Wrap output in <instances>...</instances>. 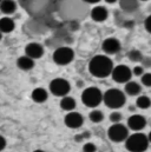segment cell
<instances>
[{
	"instance_id": "6da1fadb",
	"label": "cell",
	"mask_w": 151,
	"mask_h": 152,
	"mask_svg": "<svg viewBox=\"0 0 151 152\" xmlns=\"http://www.w3.org/2000/svg\"><path fill=\"white\" fill-rule=\"evenodd\" d=\"M112 69V60L106 56H96L89 63V71L96 78H106L111 75Z\"/></svg>"
},
{
	"instance_id": "7a4b0ae2",
	"label": "cell",
	"mask_w": 151,
	"mask_h": 152,
	"mask_svg": "<svg viewBox=\"0 0 151 152\" xmlns=\"http://www.w3.org/2000/svg\"><path fill=\"white\" fill-rule=\"evenodd\" d=\"M125 146L130 152H145L149 146V140L144 133L137 132L128 136L125 139Z\"/></svg>"
},
{
	"instance_id": "3957f363",
	"label": "cell",
	"mask_w": 151,
	"mask_h": 152,
	"mask_svg": "<svg viewBox=\"0 0 151 152\" xmlns=\"http://www.w3.org/2000/svg\"><path fill=\"white\" fill-rule=\"evenodd\" d=\"M103 102L110 109H119L125 104L126 97L124 92H122L120 90L110 88L103 94Z\"/></svg>"
},
{
	"instance_id": "277c9868",
	"label": "cell",
	"mask_w": 151,
	"mask_h": 152,
	"mask_svg": "<svg viewBox=\"0 0 151 152\" xmlns=\"http://www.w3.org/2000/svg\"><path fill=\"white\" fill-rule=\"evenodd\" d=\"M81 102L87 107H97L103 102V93L98 87H87L81 93Z\"/></svg>"
},
{
	"instance_id": "5b68a950",
	"label": "cell",
	"mask_w": 151,
	"mask_h": 152,
	"mask_svg": "<svg viewBox=\"0 0 151 152\" xmlns=\"http://www.w3.org/2000/svg\"><path fill=\"white\" fill-rule=\"evenodd\" d=\"M71 90L70 83L64 78H56L50 83V91L56 97H64Z\"/></svg>"
},
{
	"instance_id": "8992f818",
	"label": "cell",
	"mask_w": 151,
	"mask_h": 152,
	"mask_svg": "<svg viewBox=\"0 0 151 152\" xmlns=\"http://www.w3.org/2000/svg\"><path fill=\"white\" fill-rule=\"evenodd\" d=\"M75 58V52L70 47H59L53 53V61L57 65H67L70 64Z\"/></svg>"
},
{
	"instance_id": "52a82bcc",
	"label": "cell",
	"mask_w": 151,
	"mask_h": 152,
	"mask_svg": "<svg viewBox=\"0 0 151 152\" xmlns=\"http://www.w3.org/2000/svg\"><path fill=\"white\" fill-rule=\"evenodd\" d=\"M108 136L109 138L114 142V143H120L124 142L128 136H129V130L126 126H124L120 123H114L113 125L110 126L109 131H108Z\"/></svg>"
},
{
	"instance_id": "ba28073f",
	"label": "cell",
	"mask_w": 151,
	"mask_h": 152,
	"mask_svg": "<svg viewBox=\"0 0 151 152\" xmlns=\"http://www.w3.org/2000/svg\"><path fill=\"white\" fill-rule=\"evenodd\" d=\"M111 76H112V79L116 83L123 84V83H128L131 79L132 71L126 65H118V66L112 69Z\"/></svg>"
},
{
	"instance_id": "9c48e42d",
	"label": "cell",
	"mask_w": 151,
	"mask_h": 152,
	"mask_svg": "<svg viewBox=\"0 0 151 152\" xmlns=\"http://www.w3.org/2000/svg\"><path fill=\"white\" fill-rule=\"evenodd\" d=\"M64 123L67 127L70 129H78L83 125L84 123V118L83 115L78 112H70L65 115L64 118Z\"/></svg>"
},
{
	"instance_id": "30bf717a",
	"label": "cell",
	"mask_w": 151,
	"mask_h": 152,
	"mask_svg": "<svg viewBox=\"0 0 151 152\" xmlns=\"http://www.w3.org/2000/svg\"><path fill=\"white\" fill-rule=\"evenodd\" d=\"M25 54L27 57L32 58L33 60L34 59H39L44 54V47L40 44H38V42H30L25 47Z\"/></svg>"
},
{
	"instance_id": "8fae6325",
	"label": "cell",
	"mask_w": 151,
	"mask_h": 152,
	"mask_svg": "<svg viewBox=\"0 0 151 152\" xmlns=\"http://www.w3.org/2000/svg\"><path fill=\"white\" fill-rule=\"evenodd\" d=\"M128 126L133 131H141L147 126V119L141 114H133L128 119Z\"/></svg>"
},
{
	"instance_id": "7c38bea8",
	"label": "cell",
	"mask_w": 151,
	"mask_h": 152,
	"mask_svg": "<svg viewBox=\"0 0 151 152\" xmlns=\"http://www.w3.org/2000/svg\"><path fill=\"white\" fill-rule=\"evenodd\" d=\"M102 48L108 54H116L120 51V42L116 38H108L103 41Z\"/></svg>"
},
{
	"instance_id": "4fadbf2b",
	"label": "cell",
	"mask_w": 151,
	"mask_h": 152,
	"mask_svg": "<svg viewBox=\"0 0 151 152\" xmlns=\"http://www.w3.org/2000/svg\"><path fill=\"white\" fill-rule=\"evenodd\" d=\"M108 15H109V12L104 6H96L91 10V18L93 21L102 23L108 19Z\"/></svg>"
},
{
	"instance_id": "5bb4252c",
	"label": "cell",
	"mask_w": 151,
	"mask_h": 152,
	"mask_svg": "<svg viewBox=\"0 0 151 152\" xmlns=\"http://www.w3.org/2000/svg\"><path fill=\"white\" fill-rule=\"evenodd\" d=\"M17 66H18L20 70H23V71H30V70H32V69L34 67V60L25 54V56L18 58V60H17Z\"/></svg>"
},
{
	"instance_id": "9a60e30c",
	"label": "cell",
	"mask_w": 151,
	"mask_h": 152,
	"mask_svg": "<svg viewBox=\"0 0 151 152\" xmlns=\"http://www.w3.org/2000/svg\"><path fill=\"white\" fill-rule=\"evenodd\" d=\"M15 24L14 20L10 17H2L0 18V32L1 33H10L14 30Z\"/></svg>"
},
{
	"instance_id": "2e32d148",
	"label": "cell",
	"mask_w": 151,
	"mask_h": 152,
	"mask_svg": "<svg viewBox=\"0 0 151 152\" xmlns=\"http://www.w3.org/2000/svg\"><path fill=\"white\" fill-rule=\"evenodd\" d=\"M17 10V4L14 0H1L0 1V11L4 14H12Z\"/></svg>"
},
{
	"instance_id": "e0dca14e",
	"label": "cell",
	"mask_w": 151,
	"mask_h": 152,
	"mask_svg": "<svg viewBox=\"0 0 151 152\" xmlns=\"http://www.w3.org/2000/svg\"><path fill=\"white\" fill-rule=\"evenodd\" d=\"M31 97H32V99H33L36 103L41 104V103H44V102L47 100L48 93H47V91H46L45 88H43V87H37V88H34V90L32 91Z\"/></svg>"
},
{
	"instance_id": "ac0fdd59",
	"label": "cell",
	"mask_w": 151,
	"mask_h": 152,
	"mask_svg": "<svg viewBox=\"0 0 151 152\" xmlns=\"http://www.w3.org/2000/svg\"><path fill=\"white\" fill-rule=\"evenodd\" d=\"M138 6V0H119V7L128 13L135 12Z\"/></svg>"
},
{
	"instance_id": "d6986e66",
	"label": "cell",
	"mask_w": 151,
	"mask_h": 152,
	"mask_svg": "<svg viewBox=\"0 0 151 152\" xmlns=\"http://www.w3.org/2000/svg\"><path fill=\"white\" fill-rule=\"evenodd\" d=\"M141 91H142V87L137 81H130L129 80L125 85V92L129 96H138L141 93Z\"/></svg>"
},
{
	"instance_id": "ffe728a7",
	"label": "cell",
	"mask_w": 151,
	"mask_h": 152,
	"mask_svg": "<svg viewBox=\"0 0 151 152\" xmlns=\"http://www.w3.org/2000/svg\"><path fill=\"white\" fill-rule=\"evenodd\" d=\"M60 107L65 111H72L76 107V100L72 97L69 96H64L63 99L60 100Z\"/></svg>"
},
{
	"instance_id": "44dd1931",
	"label": "cell",
	"mask_w": 151,
	"mask_h": 152,
	"mask_svg": "<svg viewBox=\"0 0 151 152\" xmlns=\"http://www.w3.org/2000/svg\"><path fill=\"white\" fill-rule=\"evenodd\" d=\"M136 105H137V107H139L142 110L149 109L151 106V99L148 96H139L136 100Z\"/></svg>"
},
{
	"instance_id": "7402d4cb",
	"label": "cell",
	"mask_w": 151,
	"mask_h": 152,
	"mask_svg": "<svg viewBox=\"0 0 151 152\" xmlns=\"http://www.w3.org/2000/svg\"><path fill=\"white\" fill-rule=\"evenodd\" d=\"M89 118H90V120L93 121V123H100V121L104 119V114H103L102 111H99V110H93V111L90 112Z\"/></svg>"
},
{
	"instance_id": "603a6c76",
	"label": "cell",
	"mask_w": 151,
	"mask_h": 152,
	"mask_svg": "<svg viewBox=\"0 0 151 152\" xmlns=\"http://www.w3.org/2000/svg\"><path fill=\"white\" fill-rule=\"evenodd\" d=\"M128 57H129V59H130L131 61H135V63L142 61V59H143V56H142V53H141L138 50H131V51L129 52Z\"/></svg>"
},
{
	"instance_id": "cb8c5ba5",
	"label": "cell",
	"mask_w": 151,
	"mask_h": 152,
	"mask_svg": "<svg viewBox=\"0 0 151 152\" xmlns=\"http://www.w3.org/2000/svg\"><path fill=\"white\" fill-rule=\"evenodd\" d=\"M141 81L144 86L151 87V73H143L141 76Z\"/></svg>"
},
{
	"instance_id": "d4e9b609",
	"label": "cell",
	"mask_w": 151,
	"mask_h": 152,
	"mask_svg": "<svg viewBox=\"0 0 151 152\" xmlns=\"http://www.w3.org/2000/svg\"><path fill=\"white\" fill-rule=\"evenodd\" d=\"M97 148L93 143H86L83 146V152H96Z\"/></svg>"
},
{
	"instance_id": "484cf974",
	"label": "cell",
	"mask_w": 151,
	"mask_h": 152,
	"mask_svg": "<svg viewBox=\"0 0 151 152\" xmlns=\"http://www.w3.org/2000/svg\"><path fill=\"white\" fill-rule=\"evenodd\" d=\"M110 120L112 121L113 124L114 123H119L122 120V114H120V112H117V111L112 112V113L110 114Z\"/></svg>"
},
{
	"instance_id": "4316f807",
	"label": "cell",
	"mask_w": 151,
	"mask_h": 152,
	"mask_svg": "<svg viewBox=\"0 0 151 152\" xmlns=\"http://www.w3.org/2000/svg\"><path fill=\"white\" fill-rule=\"evenodd\" d=\"M132 73H133L135 76L141 77L144 73V67H143V66H135L133 70H132Z\"/></svg>"
},
{
	"instance_id": "83f0119b",
	"label": "cell",
	"mask_w": 151,
	"mask_h": 152,
	"mask_svg": "<svg viewBox=\"0 0 151 152\" xmlns=\"http://www.w3.org/2000/svg\"><path fill=\"white\" fill-rule=\"evenodd\" d=\"M144 26H145V30H147L149 33H151V15H149V17L145 19Z\"/></svg>"
},
{
	"instance_id": "f1b7e54d",
	"label": "cell",
	"mask_w": 151,
	"mask_h": 152,
	"mask_svg": "<svg viewBox=\"0 0 151 152\" xmlns=\"http://www.w3.org/2000/svg\"><path fill=\"white\" fill-rule=\"evenodd\" d=\"M5 146H6V140H5V138L0 134V152L5 149Z\"/></svg>"
},
{
	"instance_id": "f546056e",
	"label": "cell",
	"mask_w": 151,
	"mask_h": 152,
	"mask_svg": "<svg viewBox=\"0 0 151 152\" xmlns=\"http://www.w3.org/2000/svg\"><path fill=\"white\" fill-rule=\"evenodd\" d=\"M75 140L76 142H81V140H84V137H83V134H78V136H76L75 137Z\"/></svg>"
},
{
	"instance_id": "4dcf8cb0",
	"label": "cell",
	"mask_w": 151,
	"mask_h": 152,
	"mask_svg": "<svg viewBox=\"0 0 151 152\" xmlns=\"http://www.w3.org/2000/svg\"><path fill=\"white\" fill-rule=\"evenodd\" d=\"M84 1H86V2H89V4H97V2H99L100 0H84Z\"/></svg>"
},
{
	"instance_id": "1f68e13d",
	"label": "cell",
	"mask_w": 151,
	"mask_h": 152,
	"mask_svg": "<svg viewBox=\"0 0 151 152\" xmlns=\"http://www.w3.org/2000/svg\"><path fill=\"white\" fill-rule=\"evenodd\" d=\"M105 1H106L108 4H114V2L118 1V0H105Z\"/></svg>"
},
{
	"instance_id": "d6a6232c",
	"label": "cell",
	"mask_w": 151,
	"mask_h": 152,
	"mask_svg": "<svg viewBox=\"0 0 151 152\" xmlns=\"http://www.w3.org/2000/svg\"><path fill=\"white\" fill-rule=\"evenodd\" d=\"M148 140H149V143H151V132L149 133V136H148Z\"/></svg>"
},
{
	"instance_id": "836d02e7",
	"label": "cell",
	"mask_w": 151,
	"mask_h": 152,
	"mask_svg": "<svg viewBox=\"0 0 151 152\" xmlns=\"http://www.w3.org/2000/svg\"><path fill=\"white\" fill-rule=\"evenodd\" d=\"M129 110H130V111H135V107H133V106H130V109H129Z\"/></svg>"
},
{
	"instance_id": "e575fe53",
	"label": "cell",
	"mask_w": 151,
	"mask_h": 152,
	"mask_svg": "<svg viewBox=\"0 0 151 152\" xmlns=\"http://www.w3.org/2000/svg\"><path fill=\"white\" fill-rule=\"evenodd\" d=\"M33 152H45V151H43V150H36V151H33Z\"/></svg>"
},
{
	"instance_id": "d590c367",
	"label": "cell",
	"mask_w": 151,
	"mask_h": 152,
	"mask_svg": "<svg viewBox=\"0 0 151 152\" xmlns=\"http://www.w3.org/2000/svg\"><path fill=\"white\" fill-rule=\"evenodd\" d=\"M1 39H2V33L0 32V40H1Z\"/></svg>"
},
{
	"instance_id": "8d00e7d4",
	"label": "cell",
	"mask_w": 151,
	"mask_h": 152,
	"mask_svg": "<svg viewBox=\"0 0 151 152\" xmlns=\"http://www.w3.org/2000/svg\"><path fill=\"white\" fill-rule=\"evenodd\" d=\"M141 1H148V0H141Z\"/></svg>"
},
{
	"instance_id": "74e56055",
	"label": "cell",
	"mask_w": 151,
	"mask_h": 152,
	"mask_svg": "<svg viewBox=\"0 0 151 152\" xmlns=\"http://www.w3.org/2000/svg\"><path fill=\"white\" fill-rule=\"evenodd\" d=\"M0 1H1V0H0Z\"/></svg>"
}]
</instances>
